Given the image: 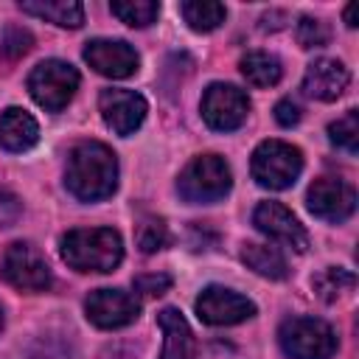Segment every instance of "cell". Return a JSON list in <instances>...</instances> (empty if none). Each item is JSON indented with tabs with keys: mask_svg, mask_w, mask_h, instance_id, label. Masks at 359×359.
<instances>
[{
	"mask_svg": "<svg viewBox=\"0 0 359 359\" xmlns=\"http://www.w3.org/2000/svg\"><path fill=\"white\" fill-rule=\"evenodd\" d=\"M20 8L25 14H34L62 28H79L84 22V6L76 0H34V3L28 0V3H20Z\"/></svg>",
	"mask_w": 359,
	"mask_h": 359,
	"instance_id": "cell-18",
	"label": "cell"
},
{
	"mask_svg": "<svg viewBox=\"0 0 359 359\" xmlns=\"http://www.w3.org/2000/svg\"><path fill=\"white\" fill-rule=\"evenodd\" d=\"M157 325L163 331V353L160 359H199L196 337L188 325V320L177 309H163L157 314Z\"/></svg>",
	"mask_w": 359,
	"mask_h": 359,
	"instance_id": "cell-16",
	"label": "cell"
},
{
	"mask_svg": "<svg viewBox=\"0 0 359 359\" xmlns=\"http://www.w3.org/2000/svg\"><path fill=\"white\" fill-rule=\"evenodd\" d=\"M331 39V28L317 17H300L297 22V42L303 48H323Z\"/></svg>",
	"mask_w": 359,
	"mask_h": 359,
	"instance_id": "cell-26",
	"label": "cell"
},
{
	"mask_svg": "<svg viewBox=\"0 0 359 359\" xmlns=\"http://www.w3.org/2000/svg\"><path fill=\"white\" fill-rule=\"evenodd\" d=\"M351 81V73L337 59H317L303 73V93L317 101H337Z\"/></svg>",
	"mask_w": 359,
	"mask_h": 359,
	"instance_id": "cell-15",
	"label": "cell"
},
{
	"mask_svg": "<svg viewBox=\"0 0 359 359\" xmlns=\"http://www.w3.org/2000/svg\"><path fill=\"white\" fill-rule=\"evenodd\" d=\"M180 11H182L185 22L194 31H202V34L219 28L224 22V17H227V8L222 3H213V0H185L180 6Z\"/></svg>",
	"mask_w": 359,
	"mask_h": 359,
	"instance_id": "cell-21",
	"label": "cell"
},
{
	"mask_svg": "<svg viewBox=\"0 0 359 359\" xmlns=\"http://www.w3.org/2000/svg\"><path fill=\"white\" fill-rule=\"evenodd\" d=\"M171 244V233H168V224L157 216H146L140 224H137V247L143 252H157V250H165Z\"/></svg>",
	"mask_w": 359,
	"mask_h": 359,
	"instance_id": "cell-25",
	"label": "cell"
},
{
	"mask_svg": "<svg viewBox=\"0 0 359 359\" xmlns=\"http://www.w3.org/2000/svg\"><path fill=\"white\" fill-rule=\"evenodd\" d=\"M241 261H244L252 272H258V275H264V278H269V280H283V278L289 275L286 258L280 255L278 247H269V244H244Z\"/></svg>",
	"mask_w": 359,
	"mask_h": 359,
	"instance_id": "cell-20",
	"label": "cell"
},
{
	"mask_svg": "<svg viewBox=\"0 0 359 359\" xmlns=\"http://www.w3.org/2000/svg\"><path fill=\"white\" fill-rule=\"evenodd\" d=\"M39 140V123L22 107H8L0 115V146L6 151H28Z\"/></svg>",
	"mask_w": 359,
	"mask_h": 359,
	"instance_id": "cell-17",
	"label": "cell"
},
{
	"mask_svg": "<svg viewBox=\"0 0 359 359\" xmlns=\"http://www.w3.org/2000/svg\"><path fill=\"white\" fill-rule=\"evenodd\" d=\"M84 62L107 79H129L137 73L140 56L123 39H90L84 48Z\"/></svg>",
	"mask_w": 359,
	"mask_h": 359,
	"instance_id": "cell-14",
	"label": "cell"
},
{
	"mask_svg": "<svg viewBox=\"0 0 359 359\" xmlns=\"http://www.w3.org/2000/svg\"><path fill=\"white\" fill-rule=\"evenodd\" d=\"M62 258L76 272H112L123 261V238L112 227H76L59 241Z\"/></svg>",
	"mask_w": 359,
	"mask_h": 359,
	"instance_id": "cell-2",
	"label": "cell"
},
{
	"mask_svg": "<svg viewBox=\"0 0 359 359\" xmlns=\"http://www.w3.org/2000/svg\"><path fill=\"white\" fill-rule=\"evenodd\" d=\"M230 185H233L230 165L219 154H199V157H194L182 168V174L177 180L180 196L185 202H194V205H208V202H216V199L227 196Z\"/></svg>",
	"mask_w": 359,
	"mask_h": 359,
	"instance_id": "cell-4",
	"label": "cell"
},
{
	"mask_svg": "<svg viewBox=\"0 0 359 359\" xmlns=\"http://www.w3.org/2000/svg\"><path fill=\"white\" fill-rule=\"evenodd\" d=\"M109 8L121 22L132 28H146L160 17V3L154 0H115L109 3Z\"/></svg>",
	"mask_w": 359,
	"mask_h": 359,
	"instance_id": "cell-22",
	"label": "cell"
},
{
	"mask_svg": "<svg viewBox=\"0 0 359 359\" xmlns=\"http://www.w3.org/2000/svg\"><path fill=\"white\" fill-rule=\"evenodd\" d=\"M20 199L14 196V194H8V191H3L0 194V224L3 227H8V224H14L17 222V216H20Z\"/></svg>",
	"mask_w": 359,
	"mask_h": 359,
	"instance_id": "cell-30",
	"label": "cell"
},
{
	"mask_svg": "<svg viewBox=\"0 0 359 359\" xmlns=\"http://www.w3.org/2000/svg\"><path fill=\"white\" fill-rule=\"evenodd\" d=\"M98 109H101L104 123L115 135L126 137V135H135V129H140V123L146 121L149 104L135 90H115V87H109V90H101Z\"/></svg>",
	"mask_w": 359,
	"mask_h": 359,
	"instance_id": "cell-10",
	"label": "cell"
},
{
	"mask_svg": "<svg viewBox=\"0 0 359 359\" xmlns=\"http://www.w3.org/2000/svg\"><path fill=\"white\" fill-rule=\"evenodd\" d=\"M67 191L81 202H101L118 188V157L98 140L76 143L67 154Z\"/></svg>",
	"mask_w": 359,
	"mask_h": 359,
	"instance_id": "cell-1",
	"label": "cell"
},
{
	"mask_svg": "<svg viewBox=\"0 0 359 359\" xmlns=\"http://www.w3.org/2000/svg\"><path fill=\"white\" fill-rule=\"evenodd\" d=\"M31 34L22 31V28H8L6 36H3V56L6 59H20L31 50Z\"/></svg>",
	"mask_w": 359,
	"mask_h": 359,
	"instance_id": "cell-28",
	"label": "cell"
},
{
	"mask_svg": "<svg viewBox=\"0 0 359 359\" xmlns=\"http://www.w3.org/2000/svg\"><path fill=\"white\" fill-rule=\"evenodd\" d=\"M84 311H87V320L95 328L115 331V328H123V325L137 320L140 300L135 294L123 292V289H95V292L87 294Z\"/></svg>",
	"mask_w": 359,
	"mask_h": 359,
	"instance_id": "cell-9",
	"label": "cell"
},
{
	"mask_svg": "<svg viewBox=\"0 0 359 359\" xmlns=\"http://www.w3.org/2000/svg\"><path fill=\"white\" fill-rule=\"evenodd\" d=\"M309 210L323 222H345L356 210V191L337 177H320L311 182L306 194Z\"/></svg>",
	"mask_w": 359,
	"mask_h": 359,
	"instance_id": "cell-11",
	"label": "cell"
},
{
	"mask_svg": "<svg viewBox=\"0 0 359 359\" xmlns=\"http://www.w3.org/2000/svg\"><path fill=\"white\" fill-rule=\"evenodd\" d=\"M353 283H356V278H353L348 269H339V266H328V269H323V272L311 280L314 292H317L325 303H334L339 294L351 292Z\"/></svg>",
	"mask_w": 359,
	"mask_h": 359,
	"instance_id": "cell-23",
	"label": "cell"
},
{
	"mask_svg": "<svg viewBox=\"0 0 359 359\" xmlns=\"http://www.w3.org/2000/svg\"><path fill=\"white\" fill-rule=\"evenodd\" d=\"M196 314L208 325H236L255 314V303L233 289L208 286L196 297Z\"/></svg>",
	"mask_w": 359,
	"mask_h": 359,
	"instance_id": "cell-12",
	"label": "cell"
},
{
	"mask_svg": "<svg viewBox=\"0 0 359 359\" xmlns=\"http://www.w3.org/2000/svg\"><path fill=\"white\" fill-rule=\"evenodd\" d=\"M79 70L62 59H45L39 62L31 76H28V93L31 98L48 109V112H62L70 98L76 95L79 90Z\"/></svg>",
	"mask_w": 359,
	"mask_h": 359,
	"instance_id": "cell-6",
	"label": "cell"
},
{
	"mask_svg": "<svg viewBox=\"0 0 359 359\" xmlns=\"http://www.w3.org/2000/svg\"><path fill=\"white\" fill-rule=\"evenodd\" d=\"M345 22H348V28H356V3L345 6Z\"/></svg>",
	"mask_w": 359,
	"mask_h": 359,
	"instance_id": "cell-31",
	"label": "cell"
},
{
	"mask_svg": "<svg viewBox=\"0 0 359 359\" xmlns=\"http://www.w3.org/2000/svg\"><path fill=\"white\" fill-rule=\"evenodd\" d=\"M241 76L252 84V87H275L283 76L280 59L269 50H247L238 62Z\"/></svg>",
	"mask_w": 359,
	"mask_h": 359,
	"instance_id": "cell-19",
	"label": "cell"
},
{
	"mask_svg": "<svg viewBox=\"0 0 359 359\" xmlns=\"http://www.w3.org/2000/svg\"><path fill=\"white\" fill-rule=\"evenodd\" d=\"M0 328H3V309H0Z\"/></svg>",
	"mask_w": 359,
	"mask_h": 359,
	"instance_id": "cell-32",
	"label": "cell"
},
{
	"mask_svg": "<svg viewBox=\"0 0 359 359\" xmlns=\"http://www.w3.org/2000/svg\"><path fill=\"white\" fill-rule=\"evenodd\" d=\"M252 224L269 236L272 241L292 247L294 252H306L309 250V233L300 224V219L280 202H261L252 213Z\"/></svg>",
	"mask_w": 359,
	"mask_h": 359,
	"instance_id": "cell-13",
	"label": "cell"
},
{
	"mask_svg": "<svg viewBox=\"0 0 359 359\" xmlns=\"http://www.w3.org/2000/svg\"><path fill=\"white\" fill-rule=\"evenodd\" d=\"M328 137L334 146L356 154L359 149V112L356 109H348L342 118H337L334 123H328Z\"/></svg>",
	"mask_w": 359,
	"mask_h": 359,
	"instance_id": "cell-24",
	"label": "cell"
},
{
	"mask_svg": "<svg viewBox=\"0 0 359 359\" xmlns=\"http://www.w3.org/2000/svg\"><path fill=\"white\" fill-rule=\"evenodd\" d=\"M289 359H331L339 348L337 331L320 317H289L278 331Z\"/></svg>",
	"mask_w": 359,
	"mask_h": 359,
	"instance_id": "cell-3",
	"label": "cell"
},
{
	"mask_svg": "<svg viewBox=\"0 0 359 359\" xmlns=\"http://www.w3.org/2000/svg\"><path fill=\"white\" fill-rule=\"evenodd\" d=\"M3 278L20 292H48L53 283L45 255L28 241L8 244L3 255Z\"/></svg>",
	"mask_w": 359,
	"mask_h": 359,
	"instance_id": "cell-7",
	"label": "cell"
},
{
	"mask_svg": "<svg viewBox=\"0 0 359 359\" xmlns=\"http://www.w3.org/2000/svg\"><path fill=\"white\" fill-rule=\"evenodd\" d=\"M275 121L280 123V126H294L297 121H300V107L292 101V98H280L278 104H275Z\"/></svg>",
	"mask_w": 359,
	"mask_h": 359,
	"instance_id": "cell-29",
	"label": "cell"
},
{
	"mask_svg": "<svg viewBox=\"0 0 359 359\" xmlns=\"http://www.w3.org/2000/svg\"><path fill=\"white\" fill-rule=\"evenodd\" d=\"M132 286H135V292L143 294V297H160L163 292L171 289V278L163 275V272H146V275H137Z\"/></svg>",
	"mask_w": 359,
	"mask_h": 359,
	"instance_id": "cell-27",
	"label": "cell"
},
{
	"mask_svg": "<svg viewBox=\"0 0 359 359\" xmlns=\"http://www.w3.org/2000/svg\"><path fill=\"white\" fill-rule=\"evenodd\" d=\"M250 171H252V180L261 188L283 191V188H292L294 180L300 177L303 154H300L297 146H292L286 140H264L252 151Z\"/></svg>",
	"mask_w": 359,
	"mask_h": 359,
	"instance_id": "cell-5",
	"label": "cell"
},
{
	"mask_svg": "<svg viewBox=\"0 0 359 359\" xmlns=\"http://www.w3.org/2000/svg\"><path fill=\"white\" fill-rule=\"evenodd\" d=\"M250 115V98L236 84L213 81L202 95V118L216 132L238 129Z\"/></svg>",
	"mask_w": 359,
	"mask_h": 359,
	"instance_id": "cell-8",
	"label": "cell"
}]
</instances>
